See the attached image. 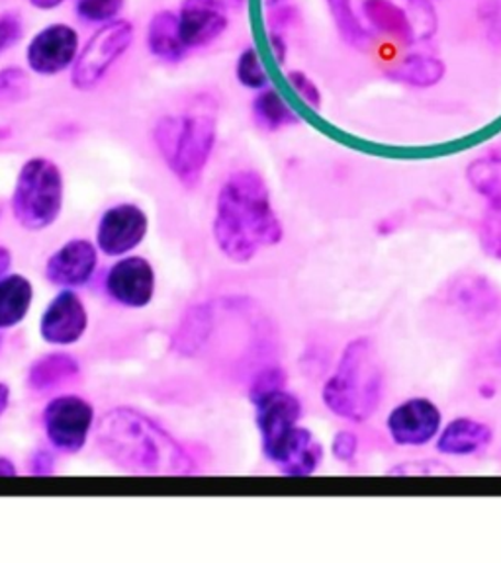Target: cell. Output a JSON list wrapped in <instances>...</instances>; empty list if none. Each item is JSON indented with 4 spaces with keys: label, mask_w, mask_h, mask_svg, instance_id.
<instances>
[{
    "label": "cell",
    "mask_w": 501,
    "mask_h": 563,
    "mask_svg": "<svg viewBox=\"0 0 501 563\" xmlns=\"http://www.w3.org/2000/svg\"><path fill=\"white\" fill-rule=\"evenodd\" d=\"M79 55V35L67 24H52L32 37L26 59L37 75H57Z\"/></svg>",
    "instance_id": "4fadbf2b"
},
{
    "label": "cell",
    "mask_w": 501,
    "mask_h": 563,
    "mask_svg": "<svg viewBox=\"0 0 501 563\" xmlns=\"http://www.w3.org/2000/svg\"><path fill=\"white\" fill-rule=\"evenodd\" d=\"M98 266L97 246L87 239H73L57 249L45 263V278L65 290L85 286Z\"/></svg>",
    "instance_id": "9a60e30c"
},
{
    "label": "cell",
    "mask_w": 501,
    "mask_h": 563,
    "mask_svg": "<svg viewBox=\"0 0 501 563\" xmlns=\"http://www.w3.org/2000/svg\"><path fill=\"white\" fill-rule=\"evenodd\" d=\"M253 118L261 130L279 132L288 125H298L299 118L276 90H261L253 98Z\"/></svg>",
    "instance_id": "cb8c5ba5"
},
{
    "label": "cell",
    "mask_w": 501,
    "mask_h": 563,
    "mask_svg": "<svg viewBox=\"0 0 501 563\" xmlns=\"http://www.w3.org/2000/svg\"><path fill=\"white\" fill-rule=\"evenodd\" d=\"M80 378L79 362L65 352H52L35 358L28 369V386L35 394H52Z\"/></svg>",
    "instance_id": "ac0fdd59"
},
{
    "label": "cell",
    "mask_w": 501,
    "mask_h": 563,
    "mask_svg": "<svg viewBox=\"0 0 501 563\" xmlns=\"http://www.w3.org/2000/svg\"><path fill=\"white\" fill-rule=\"evenodd\" d=\"M28 2H30L32 7H35V9L52 10L63 4L65 0H28Z\"/></svg>",
    "instance_id": "ab89813d"
},
{
    "label": "cell",
    "mask_w": 501,
    "mask_h": 563,
    "mask_svg": "<svg viewBox=\"0 0 501 563\" xmlns=\"http://www.w3.org/2000/svg\"><path fill=\"white\" fill-rule=\"evenodd\" d=\"M24 35L22 18L14 12H7L0 16V53L9 52Z\"/></svg>",
    "instance_id": "1f68e13d"
},
{
    "label": "cell",
    "mask_w": 501,
    "mask_h": 563,
    "mask_svg": "<svg viewBox=\"0 0 501 563\" xmlns=\"http://www.w3.org/2000/svg\"><path fill=\"white\" fill-rule=\"evenodd\" d=\"M288 82H291V87L296 90V95H298L312 110H319V108H322V92H319L316 82L309 79L306 73H302V70H291V73H288Z\"/></svg>",
    "instance_id": "4dcf8cb0"
},
{
    "label": "cell",
    "mask_w": 501,
    "mask_h": 563,
    "mask_svg": "<svg viewBox=\"0 0 501 563\" xmlns=\"http://www.w3.org/2000/svg\"><path fill=\"white\" fill-rule=\"evenodd\" d=\"M34 299L32 282L10 274L0 278V329H12L26 319Z\"/></svg>",
    "instance_id": "44dd1931"
},
{
    "label": "cell",
    "mask_w": 501,
    "mask_h": 563,
    "mask_svg": "<svg viewBox=\"0 0 501 563\" xmlns=\"http://www.w3.org/2000/svg\"><path fill=\"white\" fill-rule=\"evenodd\" d=\"M97 444L128 474H193V457L165 429L132 407H116L100 419Z\"/></svg>",
    "instance_id": "7a4b0ae2"
},
{
    "label": "cell",
    "mask_w": 501,
    "mask_h": 563,
    "mask_svg": "<svg viewBox=\"0 0 501 563\" xmlns=\"http://www.w3.org/2000/svg\"><path fill=\"white\" fill-rule=\"evenodd\" d=\"M10 264H12L10 249H7V246H0V278H2L4 274L9 273Z\"/></svg>",
    "instance_id": "74e56055"
},
{
    "label": "cell",
    "mask_w": 501,
    "mask_h": 563,
    "mask_svg": "<svg viewBox=\"0 0 501 563\" xmlns=\"http://www.w3.org/2000/svg\"><path fill=\"white\" fill-rule=\"evenodd\" d=\"M10 203L20 228L42 231L53 225L63 210L62 168L45 157L26 161L18 173Z\"/></svg>",
    "instance_id": "8992f818"
},
{
    "label": "cell",
    "mask_w": 501,
    "mask_h": 563,
    "mask_svg": "<svg viewBox=\"0 0 501 563\" xmlns=\"http://www.w3.org/2000/svg\"><path fill=\"white\" fill-rule=\"evenodd\" d=\"M386 429L397 446H425L439 437L443 413L432 399L412 397L390 411Z\"/></svg>",
    "instance_id": "30bf717a"
},
{
    "label": "cell",
    "mask_w": 501,
    "mask_h": 563,
    "mask_svg": "<svg viewBox=\"0 0 501 563\" xmlns=\"http://www.w3.org/2000/svg\"><path fill=\"white\" fill-rule=\"evenodd\" d=\"M10 404V387L0 382V417L9 409Z\"/></svg>",
    "instance_id": "f35d334b"
},
{
    "label": "cell",
    "mask_w": 501,
    "mask_h": 563,
    "mask_svg": "<svg viewBox=\"0 0 501 563\" xmlns=\"http://www.w3.org/2000/svg\"><path fill=\"white\" fill-rule=\"evenodd\" d=\"M478 239L486 256L501 261V206H488L480 221Z\"/></svg>",
    "instance_id": "484cf974"
},
{
    "label": "cell",
    "mask_w": 501,
    "mask_h": 563,
    "mask_svg": "<svg viewBox=\"0 0 501 563\" xmlns=\"http://www.w3.org/2000/svg\"><path fill=\"white\" fill-rule=\"evenodd\" d=\"M106 291L126 308H145L155 294V271L143 256H126L106 274Z\"/></svg>",
    "instance_id": "7c38bea8"
},
{
    "label": "cell",
    "mask_w": 501,
    "mask_h": 563,
    "mask_svg": "<svg viewBox=\"0 0 501 563\" xmlns=\"http://www.w3.org/2000/svg\"><path fill=\"white\" fill-rule=\"evenodd\" d=\"M148 45H150V52L161 62L178 63L185 57L188 47L181 34V22L175 12L163 10L151 18L150 27H148Z\"/></svg>",
    "instance_id": "ffe728a7"
},
{
    "label": "cell",
    "mask_w": 501,
    "mask_h": 563,
    "mask_svg": "<svg viewBox=\"0 0 501 563\" xmlns=\"http://www.w3.org/2000/svg\"><path fill=\"white\" fill-rule=\"evenodd\" d=\"M214 316L208 303H200L186 311L173 334V349L183 356H194L210 339Z\"/></svg>",
    "instance_id": "7402d4cb"
},
{
    "label": "cell",
    "mask_w": 501,
    "mask_h": 563,
    "mask_svg": "<svg viewBox=\"0 0 501 563\" xmlns=\"http://www.w3.org/2000/svg\"><path fill=\"white\" fill-rule=\"evenodd\" d=\"M186 47H204L216 42L228 27L226 0H185L178 14Z\"/></svg>",
    "instance_id": "2e32d148"
},
{
    "label": "cell",
    "mask_w": 501,
    "mask_h": 563,
    "mask_svg": "<svg viewBox=\"0 0 501 563\" xmlns=\"http://www.w3.org/2000/svg\"><path fill=\"white\" fill-rule=\"evenodd\" d=\"M345 42L361 49L392 40L422 44L437 32V14L429 0H327Z\"/></svg>",
    "instance_id": "3957f363"
},
{
    "label": "cell",
    "mask_w": 501,
    "mask_h": 563,
    "mask_svg": "<svg viewBox=\"0 0 501 563\" xmlns=\"http://www.w3.org/2000/svg\"><path fill=\"white\" fill-rule=\"evenodd\" d=\"M88 313L83 299L73 290H63L52 299V303L40 321V334L45 343L55 346H69L79 343L87 333Z\"/></svg>",
    "instance_id": "5bb4252c"
},
{
    "label": "cell",
    "mask_w": 501,
    "mask_h": 563,
    "mask_svg": "<svg viewBox=\"0 0 501 563\" xmlns=\"http://www.w3.org/2000/svg\"><path fill=\"white\" fill-rule=\"evenodd\" d=\"M468 185L488 206H501V157H478L468 165Z\"/></svg>",
    "instance_id": "d4e9b609"
},
{
    "label": "cell",
    "mask_w": 501,
    "mask_h": 563,
    "mask_svg": "<svg viewBox=\"0 0 501 563\" xmlns=\"http://www.w3.org/2000/svg\"><path fill=\"white\" fill-rule=\"evenodd\" d=\"M0 343H2V341H0Z\"/></svg>",
    "instance_id": "7bdbcfd3"
},
{
    "label": "cell",
    "mask_w": 501,
    "mask_h": 563,
    "mask_svg": "<svg viewBox=\"0 0 501 563\" xmlns=\"http://www.w3.org/2000/svg\"><path fill=\"white\" fill-rule=\"evenodd\" d=\"M324 462V446L306 427H296L291 440L279 460V470L288 477H308L316 474L317 467Z\"/></svg>",
    "instance_id": "d6986e66"
},
{
    "label": "cell",
    "mask_w": 501,
    "mask_h": 563,
    "mask_svg": "<svg viewBox=\"0 0 501 563\" xmlns=\"http://www.w3.org/2000/svg\"><path fill=\"white\" fill-rule=\"evenodd\" d=\"M286 387V372L279 368V366H271V368H264L263 372L257 374V378L251 384V401L257 404L259 399L271 396L274 391H281Z\"/></svg>",
    "instance_id": "f546056e"
},
{
    "label": "cell",
    "mask_w": 501,
    "mask_h": 563,
    "mask_svg": "<svg viewBox=\"0 0 501 563\" xmlns=\"http://www.w3.org/2000/svg\"><path fill=\"white\" fill-rule=\"evenodd\" d=\"M30 77L20 67L0 70V104H14L30 97Z\"/></svg>",
    "instance_id": "4316f807"
},
{
    "label": "cell",
    "mask_w": 501,
    "mask_h": 563,
    "mask_svg": "<svg viewBox=\"0 0 501 563\" xmlns=\"http://www.w3.org/2000/svg\"><path fill=\"white\" fill-rule=\"evenodd\" d=\"M257 427L261 432V444L266 460L279 464L292 432L296 431L302 419V401L298 397L281 389L257 401Z\"/></svg>",
    "instance_id": "9c48e42d"
},
{
    "label": "cell",
    "mask_w": 501,
    "mask_h": 563,
    "mask_svg": "<svg viewBox=\"0 0 501 563\" xmlns=\"http://www.w3.org/2000/svg\"><path fill=\"white\" fill-rule=\"evenodd\" d=\"M236 2H243V0H236Z\"/></svg>",
    "instance_id": "b9f144b4"
},
{
    "label": "cell",
    "mask_w": 501,
    "mask_h": 563,
    "mask_svg": "<svg viewBox=\"0 0 501 563\" xmlns=\"http://www.w3.org/2000/svg\"><path fill=\"white\" fill-rule=\"evenodd\" d=\"M388 77L410 87L429 88L445 77V63L433 55L414 53L397 63L394 69H390Z\"/></svg>",
    "instance_id": "603a6c76"
},
{
    "label": "cell",
    "mask_w": 501,
    "mask_h": 563,
    "mask_svg": "<svg viewBox=\"0 0 501 563\" xmlns=\"http://www.w3.org/2000/svg\"><path fill=\"white\" fill-rule=\"evenodd\" d=\"M214 241L231 263L253 261L284 238L271 202V190L257 170H238L221 185L211 221Z\"/></svg>",
    "instance_id": "6da1fadb"
},
{
    "label": "cell",
    "mask_w": 501,
    "mask_h": 563,
    "mask_svg": "<svg viewBox=\"0 0 501 563\" xmlns=\"http://www.w3.org/2000/svg\"><path fill=\"white\" fill-rule=\"evenodd\" d=\"M153 140L176 180L194 188L216 145V118L208 112L165 115L155 125Z\"/></svg>",
    "instance_id": "5b68a950"
},
{
    "label": "cell",
    "mask_w": 501,
    "mask_h": 563,
    "mask_svg": "<svg viewBox=\"0 0 501 563\" xmlns=\"http://www.w3.org/2000/svg\"><path fill=\"white\" fill-rule=\"evenodd\" d=\"M238 79L243 87L253 88V90H261L269 82L261 59L253 47H247L246 52L239 55Z\"/></svg>",
    "instance_id": "83f0119b"
},
{
    "label": "cell",
    "mask_w": 501,
    "mask_h": 563,
    "mask_svg": "<svg viewBox=\"0 0 501 563\" xmlns=\"http://www.w3.org/2000/svg\"><path fill=\"white\" fill-rule=\"evenodd\" d=\"M30 474L35 477H45V475L55 474V460L50 450H35L30 457Z\"/></svg>",
    "instance_id": "e575fe53"
},
{
    "label": "cell",
    "mask_w": 501,
    "mask_h": 563,
    "mask_svg": "<svg viewBox=\"0 0 501 563\" xmlns=\"http://www.w3.org/2000/svg\"><path fill=\"white\" fill-rule=\"evenodd\" d=\"M269 4H276V2H281V0H266Z\"/></svg>",
    "instance_id": "60d3db41"
},
{
    "label": "cell",
    "mask_w": 501,
    "mask_h": 563,
    "mask_svg": "<svg viewBox=\"0 0 501 563\" xmlns=\"http://www.w3.org/2000/svg\"><path fill=\"white\" fill-rule=\"evenodd\" d=\"M133 26L128 20H112L90 35L70 70L77 90H92L132 44Z\"/></svg>",
    "instance_id": "52a82bcc"
},
{
    "label": "cell",
    "mask_w": 501,
    "mask_h": 563,
    "mask_svg": "<svg viewBox=\"0 0 501 563\" xmlns=\"http://www.w3.org/2000/svg\"><path fill=\"white\" fill-rule=\"evenodd\" d=\"M384 396V369L369 339H355L345 346L334 376L322 389L331 413L345 421H369Z\"/></svg>",
    "instance_id": "277c9868"
},
{
    "label": "cell",
    "mask_w": 501,
    "mask_h": 563,
    "mask_svg": "<svg viewBox=\"0 0 501 563\" xmlns=\"http://www.w3.org/2000/svg\"><path fill=\"white\" fill-rule=\"evenodd\" d=\"M148 213L135 203H118L98 221L97 245L106 256H123L141 245L148 235Z\"/></svg>",
    "instance_id": "8fae6325"
},
{
    "label": "cell",
    "mask_w": 501,
    "mask_h": 563,
    "mask_svg": "<svg viewBox=\"0 0 501 563\" xmlns=\"http://www.w3.org/2000/svg\"><path fill=\"white\" fill-rule=\"evenodd\" d=\"M271 45H273L276 62L284 63V57H286V44H284V40H282L281 35H271Z\"/></svg>",
    "instance_id": "d590c367"
},
{
    "label": "cell",
    "mask_w": 501,
    "mask_h": 563,
    "mask_svg": "<svg viewBox=\"0 0 501 563\" xmlns=\"http://www.w3.org/2000/svg\"><path fill=\"white\" fill-rule=\"evenodd\" d=\"M357 452H359V439L355 432L339 431L335 434L334 442H331V454L335 460L349 464L357 457Z\"/></svg>",
    "instance_id": "d6a6232c"
},
{
    "label": "cell",
    "mask_w": 501,
    "mask_h": 563,
    "mask_svg": "<svg viewBox=\"0 0 501 563\" xmlns=\"http://www.w3.org/2000/svg\"><path fill=\"white\" fill-rule=\"evenodd\" d=\"M482 20L490 42L501 45V0H490L482 7Z\"/></svg>",
    "instance_id": "836d02e7"
},
{
    "label": "cell",
    "mask_w": 501,
    "mask_h": 563,
    "mask_svg": "<svg viewBox=\"0 0 501 563\" xmlns=\"http://www.w3.org/2000/svg\"><path fill=\"white\" fill-rule=\"evenodd\" d=\"M17 474L14 462L9 457L0 456V477H14Z\"/></svg>",
    "instance_id": "8d00e7d4"
},
{
    "label": "cell",
    "mask_w": 501,
    "mask_h": 563,
    "mask_svg": "<svg viewBox=\"0 0 501 563\" xmlns=\"http://www.w3.org/2000/svg\"><path fill=\"white\" fill-rule=\"evenodd\" d=\"M122 9L123 0H77V12L88 22H112Z\"/></svg>",
    "instance_id": "f1b7e54d"
},
{
    "label": "cell",
    "mask_w": 501,
    "mask_h": 563,
    "mask_svg": "<svg viewBox=\"0 0 501 563\" xmlns=\"http://www.w3.org/2000/svg\"><path fill=\"white\" fill-rule=\"evenodd\" d=\"M492 440V429L486 422L458 417L440 429L435 446L443 456L467 457L488 449Z\"/></svg>",
    "instance_id": "e0dca14e"
},
{
    "label": "cell",
    "mask_w": 501,
    "mask_h": 563,
    "mask_svg": "<svg viewBox=\"0 0 501 563\" xmlns=\"http://www.w3.org/2000/svg\"><path fill=\"white\" fill-rule=\"evenodd\" d=\"M45 437L53 449L65 454H77L87 444L88 434L95 424V407L87 399L73 394L53 397L45 405Z\"/></svg>",
    "instance_id": "ba28073f"
}]
</instances>
